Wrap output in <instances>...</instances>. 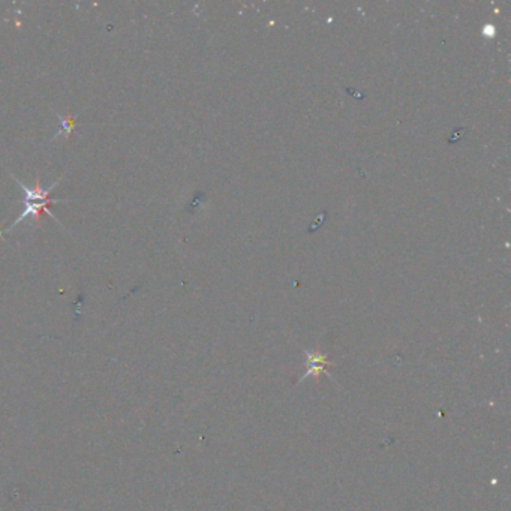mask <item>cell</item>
<instances>
[{"instance_id": "cell-2", "label": "cell", "mask_w": 511, "mask_h": 511, "mask_svg": "<svg viewBox=\"0 0 511 511\" xmlns=\"http://www.w3.org/2000/svg\"><path fill=\"white\" fill-rule=\"evenodd\" d=\"M12 179L17 182V183H19V185H20V188L23 189V194H24V199H23V203H36V201H48V199H52V198H50V194H52V192L54 191V188L58 185V182H61L62 179H58V180H56L54 183H53V185L52 186H50V188H47V189H43V186H41V183H39V179H38V175H36V182H35V188H33V189H30V188H28L26 185H24V183L21 182V180H19V179H15L14 177V175H12Z\"/></svg>"}, {"instance_id": "cell-1", "label": "cell", "mask_w": 511, "mask_h": 511, "mask_svg": "<svg viewBox=\"0 0 511 511\" xmlns=\"http://www.w3.org/2000/svg\"><path fill=\"white\" fill-rule=\"evenodd\" d=\"M58 201H68V199H63V198H52L48 201H36V203H23L24 204V210L23 213L19 216V219H15L11 225L10 228H8V231H11L14 227H17L20 222H23L24 219H29V217H33L35 221H39L41 217V213L45 212L47 215H50L53 217V219H56V216L50 212V206L54 204V203H58ZM57 221V219H56Z\"/></svg>"}, {"instance_id": "cell-4", "label": "cell", "mask_w": 511, "mask_h": 511, "mask_svg": "<svg viewBox=\"0 0 511 511\" xmlns=\"http://www.w3.org/2000/svg\"><path fill=\"white\" fill-rule=\"evenodd\" d=\"M0 237H2V228H0Z\"/></svg>"}, {"instance_id": "cell-3", "label": "cell", "mask_w": 511, "mask_h": 511, "mask_svg": "<svg viewBox=\"0 0 511 511\" xmlns=\"http://www.w3.org/2000/svg\"><path fill=\"white\" fill-rule=\"evenodd\" d=\"M57 117H58V119H61L62 128H61V131H58V133H56V137H54V138H58L61 135H63V137H69L71 133L74 132L75 127H77V124H78V122L75 120L74 117L69 116V114H68V116H61V114H57Z\"/></svg>"}]
</instances>
